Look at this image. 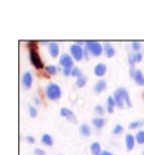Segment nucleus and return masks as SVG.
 Here are the masks:
<instances>
[{"label":"nucleus","mask_w":144,"mask_h":155,"mask_svg":"<svg viewBox=\"0 0 144 155\" xmlns=\"http://www.w3.org/2000/svg\"><path fill=\"white\" fill-rule=\"evenodd\" d=\"M132 46H133V50L139 51L141 48V44L139 42H133L132 43Z\"/></svg>","instance_id":"nucleus-30"},{"label":"nucleus","mask_w":144,"mask_h":155,"mask_svg":"<svg viewBox=\"0 0 144 155\" xmlns=\"http://www.w3.org/2000/svg\"><path fill=\"white\" fill-rule=\"evenodd\" d=\"M36 155H45V152L43 150H41V148H36L35 152H34Z\"/></svg>","instance_id":"nucleus-31"},{"label":"nucleus","mask_w":144,"mask_h":155,"mask_svg":"<svg viewBox=\"0 0 144 155\" xmlns=\"http://www.w3.org/2000/svg\"><path fill=\"white\" fill-rule=\"evenodd\" d=\"M29 54H31V62L32 64L35 66L36 69H43V62L39 58V53H37V50H32L29 51Z\"/></svg>","instance_id":"nucleus-4"},{"label":"nucleus","mask_w":144,"mask_h":155,"mask_svg":"<svg viewBox=\"0 0 144 155\" xmlns=\"http://www.w3.org/2000/svg\"><path fill=\"white\" fill-rule=\"evenodd\" d=\"M134 80H135V82H136L139 85H144V75H143V73H142V71L136 70Z\"/></svg>","instance_id":"nucleus-15"},{"label":"nucleus","mask_w":144,"mask_h":155,"mask_svg":"<svg viewBox=\"0 0 144 155\" xmlns=\"http://www.w3.org/2000/svg\"><path fill=\"white\" fill-rule=\"evenodd\" d=\"M42 143L47 145V146H52L53 145V140H52V137L49 134H44L42 136Z\"/></svg>","instance_id":"nucleus-17"},{"label":"nucleus","mask_w":144,"mask_h":155,"mask_svg":"<svg viewBox=\"0 0 144 155\" xmlns=\"http://www.w3.org/2000/svg\"><path fill=\"white\" fill-rule=\"evenodd\" d=\"M70 52L72 56H73L74 60H77V61H80L82 58H83V50H82V47L78 44H72L70 46Z\"/></svg>","instance_id":"nucleus-5"},{"label":"nucleus","mask_w":144,"mask_h":155,"mask_svg":"<svg viewBox=\"0 0 144 155\" xmlns=\"http://www.w3.org/2000/svg\"><path fill=\"white\" fill-rule=\"evenodd\" d=\"M49 51H50V54L53 58H56L59 55V45L56 42H52L49 44Z\"/></svg>","instance_id":"nucleus-10"},{"label":"nucleus","mask_w":144,"mask_h":155,"mask_svg":"<svg viewBox=\"0 0 144 155\" xmlns=\"http://www.w3.org/2000/svg\"><path fill=\"white\" fill-rule=\"evenodd\" d=\"M27 45L29 47V50H37V46H36L35 42H27Z\"/></svg>","instance_id":"nucleus-28"},{"label":"nucleus","mask_w":144,"mask_h":155,"mask_svg":"<svg viewBox=\"0 0 144 155\" xmlns=\"http://www.w3.org/2000/svg\"><path fill=\"white\" fill-rule=\"evenodd\" d=\"M136 140L139 144H144V130H140L136 134Z\"/></svg>","instance_id":"nucleus-22"},{"label":"nucleus","mask_w":144,"mask_h":155,"mask_svg":"<svg viewBox=\"0 0 144 155\" xmlns=\"http://www.w3.org/2000/svg\"><path fill=\"white\" fill-rule=\"evenodd\" d=\"M29 115H31V117H36L37 111H36V109L34 107H29Z\"/></svg>","instance_id":"nucleus-29"},{"label":"nucleus","mask_w":144,"mask_h":155,"mask_svg":"<svg viewBox=\"0 0 144 155\" xmlns=\"http://www.w3.org/2000/svg\"><path fill=\"white\" fill-rule=\"evenodd\" d=\"M71 74H72V77H82V74H81V71L79 70L78 68H74L73 70H72V72H71Z\"/></svg>","instance_id":"nucleus-25"},{"label":"nucleus","mask_w":144,"mask_h":155,"mask_svg":"<svg viewBox=\"0 0 144 155\" xmlns=\"http://www.w3.org/2000/svg\"><path fill=\"white\" fill-rule=\"evenodd\" d=\"M118 93L122 96V98L124 99V101H126V105L129 106V107H132V102H131V98H129V94L127 92V90L124 89V88H118L117 89Z\"/></svg>","instance_id":"nucleus-7"},{"label":"nucleus","mask_w":144,"mask_h":155,"mask_svg":"<svg viewBox=\"0 0 144 155\" xmlns=\"http://www.w3.org/2000/svg\"><path fill=\"white\" fill-rule=\"evenodd\" d=\"M60 64L63 66V72L65 75H69L72 72V66H73V62H72V58H71L70 55L68 54H63L61 58H60Z\"/></svg>","instance_id":"nucleus-2"},{"label":"nucleus","mask_w":144,"mask_h":155,"mask_svg":"<svg viewBox=\"0 0 144 155\" xmlns=\"http://www.w3.org/2000/svg\"><path fill=\"white\" fill-rule=\"evenodd\" d=\"M106 87H107V84H106V81L105 80H99V81L95 84V92L97 93H100L102 92V91H105Z\"/></svg>","instance_id":"nucleus-12"},{"label":"nucleus","mask_w":144,"mask_h":155,"mask_svg":"<svg viewBox=\"0 0 144 155\" xmlns=\"http://www.w3.org/2000/svg\"><path fill=\"white\" fill-rule=\"evenodd\" d=\"M26 140H27V142H29V143H34V138H33L32 136H27Z\"/></svg>","instance_id":"nucleus-34"},{"label":"nucleus","mask_w":144,"mask_h":155,"mask_svg":"<svg viewBox=\"0 0 144 155\" xmlns=\"http://www.w3.org/2000/svg\"><path fill=\"white\" fill-rule=\"evenodd\" d=\"M114 100H115V104L118 108H123L124 107V99L122 98V96L118 93V91H115L114 92Z\"/></svg>","instance_id":"nucleus-13"},{"label":"nucleus","mask_w":144,"mask_h":155,"mask_svg":"<svg viewBox=\"0 0 144 155\" xmlns=\"http://www.w3.org/2000/svg\"><path fill=\"white\" fill-rule=\"evenodd\" d=\"M104 51H105L106 56H107V58H113L114 55H115V50H114V47L112 46L110 43H105V45H104Z\"/></svg>","instance_id":"nucleus-11"},{"label":"nucleus","mask_w":144,"mask_h":155,"mask_svg":"<svg viewBox=\"0 0 144 155\" xmlns=\"http://www.w3.org/2000/svg\"><path fill=\"white\" fill-rule=\"evenodd\" d=\"M115 100H114V97H108V100H107V108H108V113L112 114L114 111V107H115Z\"/></svg>","instance_id":"nucleus-18"},{"label":"nucleus","mask_w":144,"mask_h":155,"mask_svg":"<svg viewBox=\"0 0 144 155\" xmlns=\"http://www.w3.org/2000/svg\"><path fill=\"white\" fill-rule=\"evenodd\" d=\"M141 60H142V54H141V53H137L136 54V62H140Z\"/></svg>","instance_id":"nucleus-33"},{"label":"nucleus","mask_w":144,"mask_h":155,"mask_svg":"<svg viewBox=\"0 0 144 155\" xmlns=\"http://www.w3.org/2000/svg\"><path fill=\"white\" fill-rule=\"evenodd\" d=\"M129 62L131 68H133L134 63L136 62V54H133V53H129Z\"/></svg>","instance_id":"nucleus-24"},{"label":"nucleus","mask_w":144,"mask_h":155,"mask_svg":"<svg viewBox=\"0 0 144 155\" xmlns=\"http://www.w3.org/2000/svg\"><path fill=\"white\" fill-rule=\"evenodd\" d=\"M143 155H144V152H143Z\"/></svg>","instance_id":"nucleus-36"},{"label":"nucleus","mask_w":144,"mask_h":155,"mask_svg":"<svg viewBox=\"0 0 144 155\" xmlns=\"http://www.w3.org/2000/svg\"><path fill=\"white\" fill-rule=\"evenodd\" d=\"M87 50L90 51V53L94 55V56H99L102 53V46L98 42L95 41H88L86 42Z\"/></svg>","instance_id":"nucleus-3"},{"label":"nucleus","mask_w":144,"mask_h":155,"mask_svg":"<svg viewBox=\"0 0 144 155\" xmlns=\"http://www.w3.org/2000/svg\"><path fill=\"white\" fill-rule=\"evenodd\" d=\"M60 114H61V116L65 117L66 119H69L70 121H72V123H77V118H75L74 114L71 111L70 109L62 108L61 110H60Z\"/></svg>","instance_id":"nucleus-6"},{"label":"nucleus","mask_w":144,"mask_h":155,"mask_svg":"<svg viewBox=\"0 0 144 155\" xmlns=\"http://www.w3.org/2000/svg\"><path fill=\"white\" fill-rule=\"evenodd\" d=\"M92 124L95 125V127L101 128L104 126V124H105V120L102 119V118H95V119L92 120Z\"/></svg>","instance_id":"nucleus-20"},{"label":"nucleus","mask_w":144,"mask_h":155,"mask_svg":"<svg viewBox=\"0 0 144 155\" xmlns=\"http://www.w3.org/2000/svg\"><path fill=\"white\" fill-rule=\"evenodd\" d=\"M86 82H87V79L82 75V77L78 78V80H77V87H79V88H82V87H85Z\"/></svg>","instance_id":"nucleus-23"},{"label":"nucleus","mask_w":144,"mask_h":155,"mask_svg":"<svg viewBox=\"0 0 144 155\" xmlns=\"http://www.w3.org/2000/svg\"><path fill=\"white\" fill-rule=\"evenodd\" d=\"M32 81H33V78H32V74L29 72H26L24 73L23 75V84L26 89H29L32 87Z\"/></svg>","instance_id":"nucleus-9"},{"label":"nucleus","mask_w":144,"mask_h":155,"mask_svg":"<svg viewBox=\"0 0 144 155\" xmlns=\"http://www.w3.org/2000/svg\"><path fill=\"white\" fill-rule=\"evenodd\" d=\"M144 124V121H142V120H137V121H133V123H131L129 126V129H134V128H137V127H142Z\"/></svg>","instance_id":"nucleus-21"},{"label":"nucleus","mask_w":144,"mask_h":155,"mask_svg":"<svg viewBox=\"0 0 144 155\" xmlns=\"http://www.w3.org/2000/svg\"><path fill=\"white\" fill-rule=\"evenodd\" d=\"M46 70H47V72L50 74H55L56 73V68H55L54 65H47L46 66Z\"/></svg>","instance_id":"nucleus-26"},{"label":"nucleus","mask_w":144,"mask_h":155,"mask_svg":"<svg viewBox=\"0 0 144 155\" xmlns=\"http://www.w3.org/2000/svg\"><path fill=\"white\" fill-rule=\"evenodd\" d=\"M96 113L102 115L104 114V110H102V107L101 106H96Z\"/></svg>","instance_id":"nucleus-32"},{"label":"nucleus","mask_w":144,"mask_h":155,"mask_svg":"<svg viewBox=\"0 0 144 155\" xmlns=\"http://www.w3.org/2000/svg\"><path fill=\"white\" fill-rule=\"evenodd\" d=\"M106 71H107V68L104 63H98L97 65L95 66V74L97 77H102L106 73Z\"/></svg>","instance_id":"nucleus-8"},{"label":"nucleus","mask_w":144,"mask_h":155,"mask_svg":"<svg viewBox=\"0 0 144 155\" xmlns=\"http://www.w3.org/2000/svg\"><path fill=\"white\" fill-rule=\"evenodd\" d=\"M80 133H81L82 135L85 136V137H88L90 135V128L88 125L83 124L81 125V127H80Z\"/></svg>","instance_id":"nucleus-19"},{"label":"nucleus","mask_w":144,"mask_h":155,"mask_svg":"<svg viewBox=\"0 0 144 155\" xmlns=\"http://www.w3.org/2000/svg\"><path fill=\"white\" fill-rule=\"evenodd\" d=\"M90 151L92 153V155H101V150H100V144L98 142H95V143L91 144L90 146Z\"/></svg>","instance_id":"nucleus-14"},{"label":"nucleus","mask_w":144,"mask_h":155,"mask_svg":"<svg viewBox=\"0 0 144 155\" xmlns=\"http://www.w3.org/2000/svg\"><path fill=\"white\" fill-rule=\"evenodd\" d=\"M122 130H123V127H122L121 125H116L115 128H114V130H113V134L114 135H117V134L122 133Z\"/></svg>","instance_id":"nucleus-27"},{"label":"nucleus","mask_w":144,"mask_h":155,"mask_svg":"<svg viewBox=\"0 0 144 155\" xmlns=\"http://www.w3.org/2000/svg\"><path fill=\"white\" fill-rule=\"evenodd\" d=\"M134 144H135V140H134L133 135H131V134L126 135V148L129 151H132L133 147H134Z\"/></svg>","instance_id":"nucleus-16"},{"label":"nucleus","mask_w":144,"mask_h":155,"mask_svg":"<svg viewBox=\"0 0 144 155\" xmlns=\"http://www.w3.org/2000/svg\"><path fill=\"white\" fill-rule=\"evenodd\" d=\"M101 155H113L112 153H109V152H107V151H105V152H102V154Z\"/></svg>","instance_id":"nucleus-35"},{"label":"nucleus","mask_w":144,"mask_h":155,"mask_svg":"<svg viewBox=\"0 0 144 155\" xmlns=\"http://www.w3.org/2000/svg\"><path fill=\"white\" fill-rule=\"evenodd\" d=\"M46 96L50 100H58L61 97V88L55 83H49L46 87Z\"/></svg>","instance_id":"nucleus-1"}]
</instances>
